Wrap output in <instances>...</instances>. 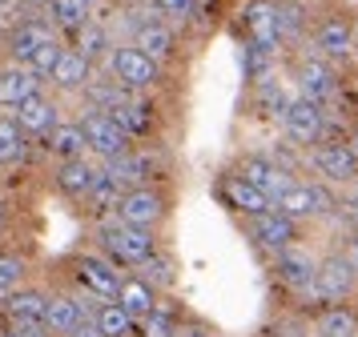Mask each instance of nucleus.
<instances>
[{
	"instance_id": "nucleus-6",
	"label": "nucleus",
	"mask_w": 358,
	"mask_h": 337,
	"mask_svg": "<svg viewBox=\"0 0 358 337\" xmlns=\"http://www.w3.org/2000/svg\"><path fill=\"white\" fill-rule=\"evenodd\" d=\"M117 217H121L125 225H137V229H153V225L165 217L162 193H153L149 185H137V189H129L121 201H117Z\"/></svg>"
},
{
	"instance_id": "nucleus-23",
	"label": "nucleus",
	"mask_w": 358,
	"mask_h": 337,
	"mask_svg": "<svg viewBox=\"0 0 358 337\" xmlns=\"http://www.w3.org/2000/svg\"><path fill=\"white\" fill-rule=\"evenodd\" d=\"M85 321V309L73 297H49V309H45V329L52 334H73Z\"/></svg>"
},
{
	"instance_id": "nucleus-25",
	"label": "nucleus",
	"mask_w": 358,
	"mask_h": 337,
	"mask_svg": "<svg viewBox=\"0 0 358 337\" xmlns=\"http://www.w3.org/2000/svg\"><path fill=\"white\" fill-rule=\"evenodd\" d=\"M117 305H125L133 317L141 313H153V285L149 281H137V277H121V289H117Z\"/></svg>"
},
{
	"instance_id": "nucleus-9",
	"label": "nucleus",
	"mask_w": 358,
	"mask_h": 337,
	"mask_svg": "<svg viewBox=\"0 0 358 337\" xmlns=\"http://www.w3.org/2000/svg\"><path fill=\"white\" fill-rule=\"evenodd\" d=\"M245 32H250V45L266 48V52H274L282 45V32H278V4L274 0H254V4H245Z\"/></svg>"
},
{
	"instance_id": "nucleus-14",
	"label": "nucleus",
	"mask_w": 358,
	"mask_h": 337,
	"mask_svg": "<svg viewBox=\"0 0 358 337\" xmlns=\"http://www.w3.org/2000/svg\"><path fill=\"white\" fill-rule=\"evenodd\" d=\"M77 277H81L85 289H93V293H101V297H117V289H121L117 265L105 261V257H93V253L77 257Z\"/></svg>"
},
{
	"instance_id": "nucleus-24",
	"label": "nucleus",
	"mask_w": 358,
	"mask_h": 337,
	"mask_svg": "<svg viewBox=\"0 0 358 337\" xmlns=\"http://www.w3.org/2000/svg\"><path fill=\"white\" fill-rule=\"evenodd\" d=\"M109 117H113L117 125L129 133V137H145L149 128H153L149 109H145V105H137V100H121V96H117L113 105H109Z\"/></svg>"
},
{
	"instance_id": "nucleus-12",
	"label": "nucleus",
	"mask_w": 358,
	"mask_h": 337,
	"mask_svg": "<svg viewBox=\"0 0 358 337\" xmlns=\"http://www.w3.org/2000/svg\"><path fill=\"white\" fill-rule=\"evenodd\" d=\"M36 89H41V77H36L29 64H4L0 68V109H17L24 96H33Z\"/></svg>"
},
{
	"instance_id": "nucleus-22",
	"label": "nucleus",
	"mask_w": 358,
	"mask_h": 337,
	"mask_svg": "<svg viewBox=\"0 0 358 337\" xmlns=\"http://www.w3.org/2000/svg\"><path fill=\"white\" fill-rule=\"evenodd\" d=\"M45 309H49V297L41 289H13L8 301H4V313L8 321H45Z\"/></svg>"
},
{
	"instance_id": "nucleus-29",
	"label": "nucleus",
	"mask_w": 358,
	"mask_h": 337,
	"mask_svg": "<svg viewBox=\"0 0 358 337\" xmlns=\"http://www.w3.org/2000/svg\"><path fill=\"white\" fill-rule=\"evenodd\" d=\"M358 334V317L346 305H334L318 317V337H355Z\"/></svg>"
},
{
	"instance_id": "nucleus-27",
	"label": "nucleus",
	"mask_w": 358,
	"mask_h": 337,
	"mask_svg": "<svg viewBox=\"0 0 358 337\" xmlns=\"http://www.w3.org/2000/svg\"><path fill=\"white\" fill-rule=\"evenodd\" d=\"M77 32V52H81L85 61H101V57H109L113 52V45H109V32L101 29V24H93V20H85Z\"/></svg>"
},
{
	"instance_id": "nucleus-26",
	"label": "nucleus",
	"mask_w": 358,
	"mask_h": 337,
	"mask_svg": "<svg viewBox=\"0 0 358 337\" xmlns=\"http://www.w3.org/2000/svg\"><path fill=\"white\" fill-rule=\"evenodd\" d=\"M137 48L149 52L153 61H169L173 57V32L165 29V24H141L137 29Z\"/></svg>"
},
{
	"instance_id": "nucleus-1",
	"label": "nucleus",
	"mask_w": 358,
	"mask_h": 337,
	"mask_svg": "<svg viewBox=\"0 0 358 337\" xmlns=\"http://www.w3.org/2000/svg\"><path fill=\"white\" fill-rule=\"evenodd\" d=\"M109 73L117 84L125 89H153L162 80V61H153L149 52H141L137 45H121L109 52Z\"/></svg>"
},
{
	"instance_id": "nucleus-36",
	"label": "nucleus",
	"mask_w": 358,
	"mask_h": 337,
	"mask_svg": "<svg viewBox=\"0 0 358 337\" xmlns=\"http://www.w3.org/2000/svg\"><path fill=\"white\" fill-rule=\"evenodd\" d=\"M20 277H24V261L0 253V293H13L20 285Z\"/></svg>"
},
{
	"instance_id": "nucleus-20",
	"label": "nucleus",
	"mask_w": 358,
	"mask_h": 337,
	"mask_svg": "<svg viewBox=\"0 0 358 337\" xmlns=\"http://www.w3.org/2000/svg\"><path fill=\"white\" fill-rule=\"evenodd\" d=\"M45 40H52L49 24H41V20H24V24H17V29H13V36H8V52H13V61L24 64L36 48L45 45Z\"/></svg>"
},
{
	"instance_id": "nucleus-17",
	"label": "nucleus",
	"mask_w": 358,
	"mask_h": 337,
	"mask_svg": "<svg viewBox=\"0 0 358 337\" xmlns=\"http://www.w3.org/2000/svg\"><path fill=\"white\" fill-rule=\"evenodd\" d=\"M242 177L250 185H258L262 193H270V197H278V193L290 185V169H282L278 160H266V157H245Z\"/></svg>"
},
{
	"instance_id": "nucleus-37",
	"label": "nucleus",
	"mask_w": 358,
	"mask_h": 337,
	"mask_svg": "<svg viewBox=\"0 0 358 337\" xmlns=\"http://www.w3.org/2000/svg\"><path fill=\"white\" fill-rule=\"evenodd\" d=\"M153 8H157L165 20H173V24H185V20L194 16V0H153Z\"/></svg>"
},
{
	"instance_id": "nucleus-3",
	"label": "nucleus",
	"mask_w": 358,
	"mask_h": 337,
	"mask_svg": "<svg viewBox=\"0 0 358 337\" xmlns=\"http://www.w3.org/2000/svg\"><path fill=\"white\" fill-rule=\"evenodd\" d=\"M355 285H358V269L350 257H326V261H318L314 281H310V289L318 297H330V301H342L346 293H355Z\"/></svg>"
},
{
	"instance_id": "nucleus-7",
	"label": "nucleus",
	"mask_w": 358,
	"mask_h": 337,
	"mask_svg": "<svg viewBox=\"0 0 358 337\" xmlns=\"http://www.w3.org/2000/svg\"><path fill=\"white\" fill-rule=\"evenodd\" d=\"M282 121H286V133H290V141L298 144H314L322 137V105H314L310 96H294L286 112H282Z\"/></svg>"
},
{
	"instance_id": "nucleus-42",
	"label": "nucleus",
	"mask_w": 358,
	"mask_h": 337,
	"mask_svg": "<svg viewBox=\"0 0 358 337\" xmlns=\"http://www.w3.org/2000/svg\"><path fill=\"white\" fill-rule=\"evenodd\" d=\"M0 225H4V213H0Z\"/></svg>"
},
{
	"instance_id": "nucleus-15",
	"label": "nucleus",
	"mask_w": 358,
	"mask_h": 337,
	"mask_svg": "<svg viewBox=\"0 0 358 337\" xmlns=\"http://www.w3.org/2000/svg\"><path fill=\"white\" fill-rule=\"evenodd\" d=\"M49 80L57 84V89H65V93L89 89V80H93V61H85L77 48H65L61 61H57V68L49 73Z\"/></svg>"
},
{
	"instance_id": "nucleus-39",
	"label": "nucleus",
	"mask_w": 358,
	"mask_h": 337,
	"mask_svg": "<svg viewBox=\"0 0 358 337\" xmlns=\"http://www.w3.org/2000/svg\"><path fill=\"white\" fill-rule=\"evenodd\" d=\"M145 337H178V334H173V329H169L162 317H153V321L145 325Z\"/></svg>"
},
{
	"instance_id": "nucleus-38",
	"label": "nucleus",
	"mask_w": 358,
	"mask_h": 337,
	"mask_svg": "<svg viewBox=\"0 0 358 337\" xmlns=\"http://www.w3.org/2000/svg\"><path fill=\"white\" fill-rule=\"evenodd\" d=\"M145 273H149V281H157V285H169V281H173V273H169V261H162L157 253L145 261Z\"/></svg>"
},
{
	"instance_id": "nucleus-30",
	"label": "nucleus",
	"mask_w": 358,
	"mask_h": 337,
	"mask_svg": "<svg viewBox=\"0 0 358 337\" xmlns=\"http://www.w3.org/2000/svg\"><path fill=\"white\" fill-rule=\"evenodd\" d=\"M97 329L105 337H129L133 334V313L125 305H101L97 309Z\"/></svg>"
},
{
	"instance_id": "nucleus-40",
	"label": "nucleus",
	"mask_w": 358,
	"mask_h": 337,
	"mask_svg": "<svg viewBox=\"0 0 358 337\" xmlns=\"http://www.w3.org/2000/svg\"><path fill=\"white\" fill-rule=\"evenodd\" d=\"M69 337H105V334H101L97 325H85V321H81V325H77V329H73Z\"/></svg>"
},
{
	"instance_id": "nucleus-31",
	"label": "nucleus",
	"mask_w": 358,
	"mask_h": 337,
	"mask_svg": "<svg viewBox=\"0 0 358 337\" xmlns=\"http://www.w3.org/2000/svg\"><path fill=\"white\" fill-rule=\"evenodd\" d=\"M49 8L61 29H81L89 13H93V0H49Z\"/></svg>"
},
{
	"instance_id": "nucleus-11",
	"label": "nucleus",
	"mask_w": 358,
	"mask_h": 337,
	"mask_svg": "<svg viewBox=\"0 0 358 337\" xmlns=\"http://www.w3.org/2000/svg\"><path fill=\"white\" fill-rule=\"evenodd\" d=\"M314 165H318V173L330 177V181H358V153L350 144H318L314 149Z\"/></svg>"
},
{
	"instance_id": "nucleus-28",
	"label": "nucleus",
	"mask_w": 358,
	"mask_h": 337,
	"mask_svg": "<svg viewBox=\"0 0 358 337\" xmlns=\"http://www.w3.org/2000/svg\"><path fill=\"white\" fill-rule=\"evenodd\" d=\"M52 153L61 160H73V157H85V149H89V141H85V128L81 125H57L52 128Z\"/></svg>"
},
{
	"instance_id": "nucleus-19",
	"label": "nucleus",
	"mask_w": 358,
	"mask_h": 337,
	"mask_svg": "<svg viewBox=\"0 0 358 337\" xmlns=\"http://www.w3.org/2000/svg\"><path fill=\"white\" fill-rule=\"evenodd\" d=\"M97 181H101V173L85 157H73V160H65V165L57 169V185H61L69 197H89Z\"/></svg>"
},
{
	"instance_id": "nucleus-2",
	"label": "nucleus",
	"mask_w": 358,
	"mask_h": 337,
	"mask_svg": "<svg viewBox=\"0 0 358 337\" xmlns=\"http://www.w3.org/2000/svg\"><path fill=\"white\" fill-rule=\"evenodd\" d=\"M101 241H105V249L121 261V265H145L149 257L157 253V241L149 229H137V225H105L101 229Z\"/></svg>"
},
{
	"instance_id": "nucleus-16",
	"label": "nucleus",
	"mask_w": 358,
	"mask_h": 337,
	"mask_svg": "<svg viewBox=\"0 0 358 337\" xmlns=\"http://www.w3.org/2000/svg\"><path fill=\"white\" fill-rule=\"evenodd\" d=\"M278 281H286L290 289H310V281H314V269H318V261L310 253H302V249H278Z\"/></svg>"
},
{
	"instance_id": "nucleus-10",
	"label": "nucleus",
	"mask_w": 358,
	"mask_h": 337,
	"mask_svg": "<svg viewBox=\"0 0 358 337\" xmlns=\"http://www.w3.org/2000/svg\"><path fill=\"white\" fill-rule=\"evenodd\" d=\"M254 241H258L262 249H286V245H294L298 241V225H294V217H286V213H278V209H266V213H258L254 217Z\"/></svg>"
},
{
	"instance_id": "nucleus-32",
	"label": "nucleus",
	"mask_w": 358,
	"mask_h": 337,
	"mask_svg": "<svg viewBox=\"0 0 358 337\" xmlns=\"http://www.w3.org/2000/svg\"><path fill=\"white\" fill-rule=\"evenodd\" d=\"M24 153V128L17 121H0V165H13Z\"/></svg>"
},
{
	"instance_id": "nucleus-21",
	"label": "nucleus",
	"mask_w": 358,
	"mask_h": 337,
	"mask_svg": "<svg viewBox=\"0 0 358 337\" xmlns=\"http://www.w3.org/2000/svg\"><path fill=\"white\" fill-rule=\"evenodd\" d=\"M314 45H318V52H322L326 61H346L350 48H355V36H350V29L342 20H326L322 29H318V36H314Z\"/></svg>"
},
{
	"instance_id": "nucleus-5",
	"label": "nucleus",
	"mask_w": 358,
	"mask_h": 337,
	"mask_svg": "<svg viewBox=\"0 0 358 337\" xmlns=\"http://www.w3.org/2000/svg\"><path fill=\"white\" fill-rule=\"evenodd\" d=\"M274 209L278 213H286V217H322L326 209H330V197H326L322 185H302V181H290L286 189L274 197Z\"/></svg>"
},
{
	"instance_id": "nucleus-41",
	"label": "nucleus",
	"mask_w": 358,
	"mask_h": 337,
	"mask_svg": "<svg viewBox=\"0 0 358 337\" xmlns=\"http://www.w3.org/2000/svg\"><path fill=\"white\" fill-rule=\"evenodd\" d=\"M346 257L355 261V269H358V233H355V237H350V245H346Z\"/></svg>"
},
{
	"instance_id": "nucleus-8",
	"label": "nucleus",
	"mask_w": 358,
	"mask_h": 337,
	"mask_svg": "<svg viewBox=\"0 0 358 337\" xmlns=\"http://www.w3.org/2000/svg\"><path fill=\"white\" fill-rule=\"evenodd\" d=\"M298 93L310 96L314 105L338 100V73L326 61H302L298 64Z\"/></svg>"
},
{
	"instance_id": "nucleus-33",
	"label": "nucleus",
	"mask_w": 358,
	"mask_h": 337,
	"mask_svg": "<svg viewBox=\"0 0 358 337\" xmlns=\"http://www.w3.org/2000/svg\"><path fill=\"white\" fill-rule=\"evenodd\" d=\"M306 29V8L298 4V0H286V4H278V32H282V40H290V36H302Z\"/></svg>"
},
{
	"instance_id": "nucleus-34",
	"label": "nucleus",
	"mask_w": 358,
	"mask_h": 337,
	"mask_svg": "<svg viewBox=\"0 0 358 337\" xmlns=\"http://www.w3.org/2000/svg\"><path fill=\"white\" fill-rule=\"evenodd\" d=\"M61 52H65V48H61V40L52 36V40H45V45L36 48V52H33V57H29L24 64H29V68H33L36 77L45 80V77L52 73V68H57V61H61Z\"/></svg>"
},
{
	"instance_id": "nucleus-18",
	"label": "nucleus",
	"mask_w": 358,
	"mask_h": 337,
	"mask_svg": "<svg viewBox=\"0 0 358 337\" xmlns=\"http://www.w3.org/2000/svg\"><path fill=\"white\" fill-rule=\"evenodd\" d=\"M17 125L24 128V133H52V128H57V105L41 93L24 96L17 105Z\"/></svg>"
},
{
	"instance_id": "nucleus-4",
	"label": "nucleus",
	"mask_w": 358,
	"mask_h": 337,
	"mask_svg": "<svg viewBox=\"0 0 358 337\" xmlns=\"http://www.w3.org/2000/svg\"><path fill=\"white\" fill-rule=\"evenodd\" d=\"M81 128H85V141H89V149H93V153H101L105 160L129 153V133L117 125L109 112H89V117L81 121Z\"/></svg>"
},
{
	"instance_id": "nucleus-35",
	"label": "nucleus",
	"mask_w": 358,
	"mask_h": 337,
	"mask_svg": "<svg viewBox=\"0 0 358 337\" xmlns=\"http://www.w3.org/2000/svg\"><path fill=\"white\" fill-rule=\"evenodd\" d=\"M258 105H262L266 112H270V117H282L290 100H286V93H282V84H278V80H262V89H258Z\"/></svg>"
},
{
	"instance_id": "nucleus-13",
	"label": "nucleus",
	"mask_w": 358,
	"mask_h": 337,
	"mask_svg": "<svg viewBox=\"0 0 358 337\" xmlns=\"http://www.w3.org/2000/svg\"><path fill=\"white\" fill-rule=\"evenodd\" d=\"M222 197H226L229 209H238L245 217H258L266 209H274V197L262 193L258 185H250L245 177H226V181H222Z\"/></svg>"
}]
</instances>
